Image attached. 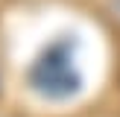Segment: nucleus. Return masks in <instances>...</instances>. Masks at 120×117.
Wrapping results in <instances>:
<instances>
[{
	"label": "nucleus",
	"mask_w": 120,
	"mask_h": 117,
	"mask_svg": "<svg viewBox=\"0 0 120 117\" xmlns=\"http://www.w3.org/2000/svg\"><path fill=\"white\" fill-rule=\"evenodd\" d=\"M29 85L35 88L38 94L50 99H64L70 94L79 91L82 85V76L79 70L73 67V50L70 44H53L38 62L32 64L29 70Z\"/></svg>",
	"instance_id": "nucleus-1"
}]
</instances>
